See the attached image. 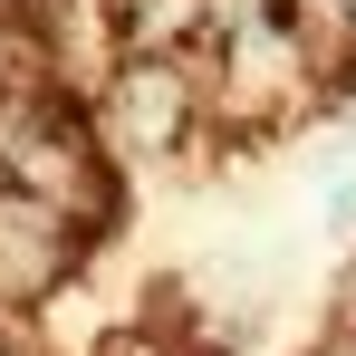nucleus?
Returning a JSON list of instances; mask_svg holds the SVG:
<instances>
[{"label":"nucleus","mask_w":356,"mask_h":356,"mask_svg":"<svg viewBox=\"0 0 356 356\" xmlns=\"http://www.w3.org/2000/svg\"><path fill=\"white\" fill-rule=\"evenodd\" d=\"M0 183H19V193L58 202L67 222H87V232H97V222H106V202H116V183H106V164H97L87 125L67 116V106H39V116L0 145Z\"/></svg>","instance_id":"f257e3e1"},{"label":"nucleus","mask_w":356,"mask_h":356,"mask_svg":"<svg viewBox=\"0 0 356 356\" xmlns=\"http://www.w3.org/2000/svg\"><path fill=\"white\" fill-rule=\"evenodd\" d=\"M77 250H87V222H67L58 202L0 183V289H10V298H39L49 280H67Z\"/></svg>","instance_id":"f03ea898"},{"label":"nucleus","mask_w":356,"mask_h":356,"mask_svg":"<svg viewBox=\"0 0 356 356\" xmlns=\"http://www.w3.org/2000/svg\"><path fill=\"white\" fill-rule=\"evenodd\" d=\"M106 116H116V145L164 154V145H183V125H193V77L145 49V58L106 67Z\"/></svg>","instance_id":"7ed1b4c3"},{"label":"nucleus","mask_w":356,"mask_h":356,"mask_svg":"<svg viewBox=\"0 0 356 356\" xmlns=\"http://www.w3.org/2000/svg\"><path fill=\"white\" fill-rule=\"evenodd\" d=\"M193 29H222V19H212V0H125V39H135V49H154V58H174Z\"/></svg>","instance_id":"20e7f679"},{"label":"nucleus","mask_w":356,"mask_h":356,"mask_svg":"<svg viewBox=\"0 0 356 356\" xmlns=\"http://www.w3.org/2000/svg\"><path fill=\"white\" fill-rule=\"evenodd\" d=\"M97 356H154V337H135V327H116V337H106Z\"/></svg>","instance_id":"39448f33"},{"label":"nucleus","mask_w":356,"mask_h":356,"mask_svg":"<svg viewBox=\"0 0 356 356\" xmlns=\"http://www.w3.org/2000/svg\"><path fill=\"white\" fill-rule=\"evenodd\" d=\"M347 29H356V19H347Z\"/></svg>","instance_id":"423d86ee"}]
</instances>
